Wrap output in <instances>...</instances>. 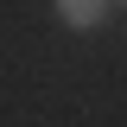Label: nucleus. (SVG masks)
Returning <instances> with one entry per match:
<instances>
[{"instance_id": "f257e3e1", "label": "nucleus", "mask_w": 127, "mask_h": 127, "mask_svg": "<svg viewBox=\"0 0 127 127\" xmlns=\"http://www.w3.org/2000/svg\"><path fill=\"white\" fill-rule=\"evenodd\" d=\"M51 6H57V19H64L70 32H95L102 19H108L114 0H51Z\"/></svg>"}, {"instance_id": "f03ea898", "label": "nucleus", "mask_w": 127, "mask_h": 127, "mask_svg": "<svg viewBox=\"0 0 127 127\" xmlns=\"http://www.w3.org/2000/svg\"><path fill=\"white\" fill-rule=\"evenodd\" d=\"M121 6H127V0H121Z\"/></svg>"}]
</instances>
